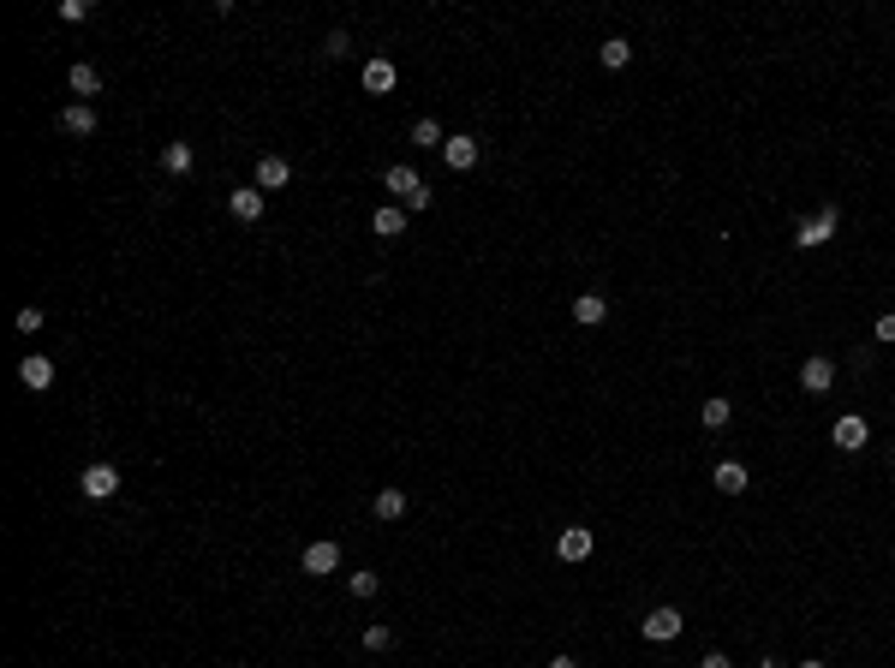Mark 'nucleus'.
<instances>
[{"label":"nucleus","mask_w":895,"mask_h":668,"mask_svg":"<svg viewBox=\"0 0 895 668\" xmlns=\"http://www.w3.org/2000/svg\"><path fill=\"white\" fill-rule=\"evenodd\" d=\"M383 191H394V203H400L406 215H413V209L424 215V209H430V185H424V173L406 168V161H394V168L383 173Z\"/></svg>","instance_id":"1"},{"label":"nucleus","mask_w":895,"mask_h":668,"mask_svg":"<svg viewBox=\"0 0 895 668\" xmlns=\"http://www.w3.org/2000/svg\"><path fill=\"white\" fill-rule=\"evenodd\" d=\"M836 228H841V209H836V203H824L818 215H806V221L794 228V245H800V251H818V245L836 239Z\"/></svg>","instance_id":"2"},{"label":"nucleus","mask_w":895,"mask_h":668,"mask_svg":"<svg viewBox=\"0 0 895 668\" xmlns=\"http://www.w3.org/2000/svg\"><path fill=\"white\" fill-rule=\"evenodd\" d=\"M681 609H668V603H657V609L651 615H645V621H639V633H645V639H651V644H668V639H681Z\"/></svg>","instance_id":"3"},{"label":"nucleus","mask_w":895,"mask_h":668,"mask_svg":"<svg viewBox=\"0 0 895 668\" xmlns=\"http://www.w3.org/2000/svg\"><path fill=\"white\" fill-rule=\"evenodd\" d=\"M830 441H836L841 454H860V448H866V441H871V424H866V418H860V412H841L836 424H830Z\"/></svg>","instance_id":"4"},{"label":"nucleus","mask_w":895,"mask_h":668,"mask_svg":"<svg viewBox=\"0 0 895 668\" xmlns=\"http://www.w3.org/2000/svg\"><path fill=\"white\" fill-rule=\"evenodd\" d=\"M298 567H305V573H316V579H323V573H335V567H341V543H335V537H316V543H305V555H298Z\"/></svg>","instance_id":"5"},{"label":"nucleus","mask_w":895,"mask_h":668,"mask_svg":"<svg viewBox=\"0 0 895 668\" xmlns=\"http://www.w3.org/2000/svg\"><path fill=\"white\" fill-rule=\"evenodd\" d=\"M78 489H84L90 501H108L120 489V471L108 466V460H96V466H84V478H78Z\"/></svg>","instance_id":"6"},{"label":"nucleus","mask_w":895,"mask_h":668,"mask_svg":"<svg viewBox=\"0 0 895 668\" xmlns=\"http://www.w3.org/2000/svg\"><path fill=\"white\" fill-rule=\"evenodd\" d=\"M18 382L30 388V394H48L54 388V358H43V353H30L24 364H18Z\"/></svg>","instance_id":"7"},{"label":"nucleus","mask_w":895,"mask_h":668,"mask_svg":"<svg viewBox=\"0 0 895 668\" xmlns=\"http://www.w3.org/2000/svg\"><path fill=\"white\" fill-rule=\"evenodd\" d=\"M800 388H806V394H830V388H836V364H830L824 353L806 358V364H800Z\"/></svg>","instance_id":"8"},{"label":"nucleus","mask_w":895,"mask_h":668,"mask_svg":"<svg viewBox=\"0 0 895 668\" xmlns=\"http://www.w3.org/2000/svg\"><path fill=\"white\" fill-rule=\"evenodd\" d=\"M478 156H483V150H478V138H466V131L442 143V161H448L454 173H472V168H478Z\"/></svg>","instance_id":"9"},{"label":"nucleus","mask_w":895,"mask_h":668,"mask_svg":"<svg viewBox=\"0 0 895 668\" xmlns=\"http://www.w3.org/2000/svg\"><path fill=\"white\" fill-rule=\"evenodd\" d=\"M228 209H233V221H263L269 198H263L257 185H239V191H228Z\"/></svg>","instance_id":"10"},{"label":"nucleus","mask_w":895,"mask_h":668,"mask_svg":"<svg viewBox=\"0 0 895 668\" xmlns=\"http://www.w3.org/2000/svg\"><path fill=\"white\" fill-rule=\"evenodd\" d=\"M597 549V537H591V526H568L561 537H555V555L561 561H585V555Z\"/></svg>","instance_id":"11"},{"label":"nucleus","mask_w":895,"mask_h":668,"mask_svg":"<svg viewBox=\"0 0 895 668\" xmlns=\"http://www.w3.org/2000/svg\"><path fill=\"white\" fill-rule=\"evenodd\" d=\"M711 484L723 489V496H746V489H753V471L740 466V460H723V466L711 471Z\"/></svg>","instance_id":"12"},{"label":"nucleus","mask_w":895,"mask_h":668,"mask_svg":"<svg viewBox=\"0 0 895 668\" xmlns=\"http://www.w3.org/2000/svg\"><path fill=\"white\" fill-rule=\"evenodd\" d=\"M281 185H293V161L287 156H263L257 161V191H281Z\"/></svg>","instance_id":"13"},{"label":"nucleus","mask_w":895,"mask_h":668,"mask_svg":"<svg viewBox=\"0 0 895 668\" xmlns=\"http://www.w3.org/2000/svg\"><path fill=\"white\" fill-rule=\"evenodd\" d=\"M60 131H66V138H90V131H96V108H90V102L60 108Z\"/></svg>","instance_id":"14"},{"label":"nucleus","mask_w":895,"mask_h":668,"mask_svg":"<svg viewBox=\"0 0 895 668\" xmlns=\"http://www.w3.org/2000/svg\"><path fill=\"white\" fill-rule=\"evenodd\" d=\"M370 233H376V239H400V233H406V209H400V203L370 209Z\"/></svg>","instance_id":"15"},{"label":"nucleus","mask_w":895,"mask_h":668,"mask_svg":"<svg viewBox=\"0 0 895 668\" xmlns=\"http://www.w3.org/2000/svg\"><path fill=\"white\" fill-rule=\"evenodd\" d=\"M394 60H365V90L370 96H388V90H394Z\"/></svg>","instance_id":"16"},{"label":"nucleus","mask_w":895,"mask_h":668,"mask_svg":"<svg viewBox=\"0 0 895 668\" xmlns=\"http://www.w3.org/2000/svg\"><path fill=\"white\" fill-rule=\"evenodd\" d=\"M370 513H376L383 526H394V519H406V489H376V501H370Z\"/></svg>","instance_id":"17"},{"label":"nucleus","mask_w":895,"mask_h":668,"mask_svg":"<svg viewBox=\"0 0 895 668\" xmlns=\"http://www.w3.org/2000/svg\"><path fill=\"white\" fill-rule=\"evenodd\" d=\"M603 316H609V299H603V293H579V299H573V323L597 328Z\"/></svg>","instance_id":"18"},{"label":"nucleus","mask_w":895,"mask_h":668,"mask_svg":"<svg viewBox=\"0 0 895 668\" xmlns=\"http://www.w3.org/2000/svg\"><path fill=\"white\" fill-rule=\"evenodd\" d=\"M66 84H72V96H84V102H90V96H96V90H102V72L90 66V60H78V66L66 72Z\"/></svg>","instance_id":"19"},{"label":"nucleus","mask_w":895,"mask_h":668,"mask_svg":"<svg viewBox=\"0 0 895 668\" xmlns=\"http://www.w3.org/2000/svg\"><path fill=\"white\" fill-rule=\"evenodd\" d=\"M597 60H603V72H621L627 60H633V43H627V36H609V43L597 48Z\"/></svg>","instance_id":"20"},{"label":"nucleus","mask_w":895,"mask_h":668,"mask_svg":"<svg viewBox=\"0 0 895 668\" xmlns=\"http://www.w3.org/2000/svg\"><path fill=\"white\" fill-rule=\"evenodd\" d=\"M191 161H198V156H191V143H168V150H161V168L180 173V179L191 173Z\"/></svg>","instance_id":"21"},{"label":"nucleus","mask_w":895,"mask_h":668,"mask_svg":"<svg viewBox=\"0 0 895 668\" xmlns=\"http://www.w3.org/2000/svg\"><path fill=\"white\" fill-rule=\"evenodd\" d=\"M698 418H705V430H723L728 418H734V406H728L723 394H711V400H705V412H698Z\"/></svg>","instance_id":"22"},{"label":"nucleus","mask_w":895,"mask_h":668,"mask_svg":"<svg viewBox=\"0 0 895 668\" xmlns=\"http://www.w3.org/2000/svg\"><path fill=\"white\" fill-rule=\"evenodd\" d=\"M413 143H418V150H442L448 138H442V126H436V120H418V126H413Z\"/></svg>","instance_id":"23"},{"label":"nucleus","mask_w":895,"mask_h":668,"mask_svg":"<svg viewBox=\"0 0 895 668\" xmlns=\"http://www.w3.org/2000/svg\"><path fill=\"white\" fill-rule=\"evenodd\" d=\"M388 644H394V626L370 621V626H365V651H388Z\"/></svg>","instance_id":"24"},{"label":"nucleus","mask_w":895,"mask_h":668,"mask_svg":"<svg viewBox=\"0 0 895 668\" xmlns=\"http://www.w3.org/2000/svg\"><path fill=\"white\" fill-rule=\"evenodd\" d=\"M346 591H353V597H376V591H383V579H376V573H353V579H346Z\"/></svg>","instance_id":"25"},{"label":"nucleus","mask_w":895,"mask_h":668,"mask_svg":"<svg viewBox=\"0 0 895 668\" xmlns=\"http://www.w3.org/2000/svg\"><path fill=\"white\" fill-rule=\"evenodd\" d=\"M323 54H328V60H346V54H353V36H346V30H328Z\"/></svg>","instance_id":"26"},{"label":"nucleus","mask_w":895,"mask_h":668,"mask_svg":"<svg viewBox=\"0 0 895 668\" xmlns=\"http://www.w3.org/2000/svg\"><path fill=\"white\" fill-rule=\"evenodd\" d=\"M96 13V6H90V0H60V18H66V24H84V18Z\"/></svg>","instance_id":"27"},{"label":"nucleus","mask_w":895,"mask_h":668,"mask_svg":"<svg viewBox=\"0 0 895 668\" xmlns=\"http://www.w3.org/2000/svg\"><path fill=\"white\" fill-rule=\"evenodd\" d=\"M871 334H878V341H883V346H895V311H883V316H878V328H871Z\"/></svg>","instance_id":"28"},{"label":"nucleus","mask_w":895,"mask_h":668,"mask_svg":"<svg viewBox=\"0 0 895 668\" xmlns=\"http://www.w3.org/2000/svg\"><path fill=\"white\" fill-rule=\"evenodd\" d=\"M18 328H24V334H36V328H43V311H36V305H24V311H18Z\"/></svg>","instance_id":"29"},{"label":"nucleus","mask_w":895,"mask_h":668,"mask_svg":"<svg viewBox=\"0 0 895 668\" xmlns=\"http://www.w3.org/2000/svg\"><path fill=\"white\" fill-rule=\"evenodd\" d=\"M698 668H734V663H728L723 651H711V656H705V663H698Z\"/></svg>","instance_id":"30"},{"label":"nucleus","mask_w":895,"mask_h":668,"mask_svg":"<svg viewBox=\"0 0 895 668\" xmlns=\"http://www.w3.org/2000/svg\"><path fill=\"white\" fill-rule=\"evenodd\" d=\"M550 668H579V663H573V656H550Z\"/></svg>","instance_id":"31"},{"label":"nucleus","mask_w":895,"mask_h":668,"mask_svg":"<svg viewBox=\"0 0 895 668\" xmlns=\"http://www.w3.org/2000/svg\"><path fill=\"white\" fill-rule=\"evenodd\" d=\"M800 668H830V663H818V656H806V663H800Z\"/></svg>","instance_id":"32"}]
</instances>
